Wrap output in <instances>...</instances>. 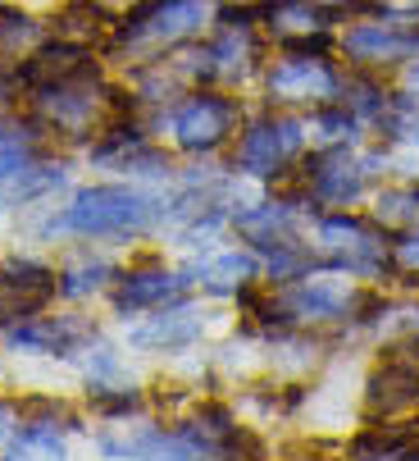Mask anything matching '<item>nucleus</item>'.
Returning <instances> with one entry per match:
<instances>
[{
    "mask_svg": "<svg viewBox=\"0 0 419 461\" xmlns=\"http://www.w3.org/2000/svg\"><path fill=\"white\" fill-rule=\"evenodd\" d=\"M156 220V202L142 187H123V183H101L78 192L64 206V215H55L46 229L55 233H83V238H110V233H137Z\"/></svg>",
    "mask_w": 419,
    "mask_h": 461,
    "instance_id": "obj_2",
    "label": "nucleus"
},
{
    "mask_svg": "<svg viewBox=\"0 0 419 461\" xmlns=\"http://www.w3.org/2000/svg\"><path fill=\"white\" fill-rule=\"evenodd\" d=\"M306 151V123L292 114H260L242 128V138L233 147V169L246 178H278L288 174Z\"/></svg>",
    "mask_w": 419,
    "mask_h": 461,
    "instance_id": "obj_5",
    "label": "nucleus"
},
{
    "mask_svg": "<svg viewBox=\"0 0 419 461\" xmlns=\"http://www.w3.org/2000/svg\"><path fill=\"white\" fill-rule=\"evenodd\" d=\"M83 74H96L92 69V50L78 46V41H55V46H41L23 59V78L32 87H55V83H68V78H83Z\"/></svg>",
    "mask_w": 419,
    "mask_h": 461,
    "instance_id": "obj_14",
    "label": "nucleus"
},
{
    "mask_svg": "<svg viewBox=\"0 0 419 461\" xmlns=\"http://www.w3.org/2000/svg\"><path fill=\"white\" fill-rule=\"evenodd\" d=\"M233 224L255 251H269L278 242L297 238V202H255V206L237 211Z\"/></svg>",
    "mask_w": 419,
    "mask_h": 461,
    "instance_id": "obj_17",
    "label": "nucleus"
},
{
    "mask_svg": "<svg viewBox=\"0 0 419 461\" xmlns=\"http://www.w3.org/2000/svg\"><path fill=\"white\" fill-rule=\"evenodd\" d=\"M342 55L356 69H392L419 55V19H374L342 32Z\"/></svg>",
    "mask_w": 419,
    "mask_h": 461,
    "instance_id": "obj_10",
    "label": "nucleus"
},
{
    "mask_svg": "<svg viewBox=\"0 0 419 461\" xmlns=\"http://www.w3.org/2000/svg\"><path fill=\"white\" fill-rule=\"evenodd\" d=\"M315 242L328 251V266L337 275H356V279H374L388 266V242L374 224L346 215V211H324L315 220Z\"/></svg>",
    "mask_w": 419,
    "mask_h": 461,
    "instance_id": "obj_6",
    "label": "nucleus"
},
{
    "mask_svg": "<svg viewBox=\"0 0 419 461\" xmlns=\"http://www.w3.org/2000/svg\"><path fill=\"white\" fill-rule=\"evenodd\" d=\"M419 407V370H410L401 357H383V366L370 375V384H365V411L370 416H383V420H392V416H406V411H415Z\"/></svg>",
    "mask_w": 419,
    "mask_h": 461,
    "instance_id": "obj_13",
    "label": "nucleus"
},
{
    "mask_svg": "<svg viewBox=\"0 0 419 461\" xmlns=\"http://www.w3.org/2000/svg\"><path fill=\"white\" fill-rule=\"evenodd\" d=\"M87 334L83 324L74 320H41V315H28L23 324L10 329V348H23V352H46V357H68L78 352L74 343Z\"/></svg>",
    "mask_w": 419,
    "mask_h": 461,
    "instance_id": "obj_18",
    "label": "nucleus"
},
{
    "mask_svg": "<svg viewBox=\"0 0 419 461\" xmlns=\"http://www.w3.org/2000/svg\"><path fill=\"white\" fill-rule=\"evenodd\" d=\"M0 96H5V78H0Z\"/></svg>",
    "mask_w": 419,
    "mask_h": 461,
    "instance_id": "obj_28",
    "label": "nucleus"
},
{
    "mask_svg": "<svg viewBox=\"0 0 419 461\" xmlns=\"http://www.w3.org/2000/svg\"><path fill=\"white\" fill-rule=\"evenodd\" d=\"M388 260L401 275H419V229L397 233V242H388Z\"/></svg>",
    "mask_w": 419,
    "mask_h": 461,
    "instance_id": "obj_25",
    "label": "nucleus"
},
{
    "mask_svg": "<svg viewBox=\"0 0 419 461\" xmlns=\"http://www.w3.org/2000/svg\"><path fill=\"white\" fill-rule=\"evenodd\" d=\"M365 306V297L342 284V279H288V284H273V297L260 306L264 320L273 324H288V329H310V324H337V320H352Z\"/></svg>",
    "mask_w": 419,
    "mask_h": 461,
    "instance_id": "obj_3",
    "label": "nucleus"
},
{
    "mask_svg": "<svg viewBox=\"0 0 419 461\" xmlns=\"http://www.w3.org/2000/svg\"><path fill=\"white\" fill-rule=\"evenodd\" d=\"M260 23H264V32L283 50L328 55L333 10L315 5V0H264V5H260Z\"/></svg>",
    "mask_w": 419,
    "mask_h": 461,
    "instance_id": "obj_11",
    "label": "nucleus"
},
{
    "mask_svg": "<svg viewBox=\"0 0 419 461\" xmlns=\"http://www.w3.org/2000/svg\"><path fill=\"white\" fill-rule=\"evenodd\" d=\"M28 165H32V147L19 133H0V183L19 178Z\"/></svg>",
    "mask_w": 419,
    "mask_h": 461,
    "instance_id": "obj_24",
    "label": "nucleus"
},
{
    "mask_svg": "<svg viewBox=\"0 0 419 461\" xmlns=\"http://www.w3.org/2000/svg\"><path fill=\"white\" fill-rule=\"evenodd\" d=\"M374 229L379 233H410L419 229V183H397L374 196Z\"/></svg>",
    "mask_w": 419,
    "mask_h": 461,
    "instance_id": "obj_20",
    "label": "nucleus"
},
{
    "mask_svg": "<svg viewBox=\"0 0 419 461\" xmlns=\"http://www.w3.org/2000/svg\"><path fill=\"white\" fill-rule=\"evenodd\" d=\"M0 461H68L64 438L50 425H28L23 434H14L0 452Z\"/></svg>",
    "mask_w": 419,
    "mask_h": 461,
    "instance_id": "obj_21",
    "label": "nucleus"
},
{
    "mask_svg": "<svg viewBox=\"0 0 419 461\" xmlns=\"http://www.w3.org/2000/svg\"><path fill=\"white\" fill-rule=\"evenodd\" d=\"M255 275H260V256H255V251H237V247L210 256V260H201V266H196V279H201L210 293H219V297L246 293V288L255 284Z\"/></svg>",
    "mask_w": 419,
    "mask_h": 461,
    "instance_id": "obj_19",
    "label": "nucleus"
},
{
    "mask_svg": "<svg viewBox=\"0 0 419 461\" xmlns=\"http://www.w3.org/2000/svg\"><path fill=\"white\" fill-rule=\"evenodd\" d=\"M32 50H41V23L14 10H0V59H28Z\"/></svg>",
    "mask_w": 419,
    "mask_h": 461,
    "instance_id": "obj_23",
    "label": "nucleus"
},
{
    "mask_svg": "<svg viewBox=\"0 0 419 461\" xmlns=\"http://www.w3.org/2000/svg\"><path fill=\"white\" fill-rule=\"evenodd\" d=\"M105 279H110V266L101 256H78V260H64V270L55 275V293L87 297V293H101Z\"/></svg>",
    "mask_w": 419,
    "mask_h": 461,
    "instance_id": "obj_22",
    "label": "nucleus"
},
{
    "mask_svg": "<svg viewBox=\"0 0 419 461\" xmlns=\"http://www.w3.org/2000/svg\"><path fill=\"white\" fill-rule=\"evenodd\" d=\"M242 123V110L233 96H219V92H192L187 101L174 105L169 114V133L178 142V151L187 156H210V151H219L228 138H233V128Z\"/></svg>",
    "mask_w": 419,
    "mask_h": 461,
    "instance_id": "obj_8",
    "label": "nucleus"
},
{
    "mask_svg": "<svg viewBox=\"0 0 419 461\" xmlns=\"http://www.w3.org/2000/svg\"><path fill=\"white\" fill-rule=\"evenodd\" d=\"M128 339H132V348H142V352H178V348H192L201 339V315L192 306H174V311L160 306V315H151L147 324H137Z\"/></svg>",
    "mask_w": 419,
    "mask_h": 461,
    "instance_id": "obj_15",
    "label": "nucleus"
},
{
    "mask_svg": "<svg viewBox=\"0 0 419 461\" xmlns=\"http://www.w3.org/2000/svg\"><path fill=\"white\" fill-rule=\"evenodd\" d=\"M415 443H419V425H415Z\"/></svg>",
    "mask_w": 419,
    "mask_h": 461,
    "instance_id": "obj_29",
    "label": "nucleus"
},
{
    "mask_svg": "<svg viewBox=\"0 0 419 461\" xmlns=\"http://www.w3.org/2000/svg\"><path fill=\"white\" fill-rule=\"evenodd\" d=\"M260 59V32L251 23V14H228L224 28L201 46V64H205V78H228L242 83Z\"/></svg>",
    "mask_w": 419,
    "mask_h": 461,
    "instance_id": "obj_12",
    "label": "nucleus"
},
{
    "mask_svg": "<svg viewBox=\"0 0 419 461\" xmlns=\"http://www.w3.org/2000/svg\"><path fill=\"white\" fill-rule=\"evenodd\" d=\"M32 119L46 133L83 142V138H101L114 123H123V101L105 83H96V74H83V78H68L55 87H37Z\"/></svg>",
    "mask_w": 419,
    "mask_h": 461,
    "instance_id": "obj_1",
    "label": "nucleus"
},
{
    "mask_svg": "<svg viewBox=\"0 0 419 461\" xmlns=\"http://www.w3.org/2000/svg\"><path fill=\"white\" fill-rule=\"evenodd\" d=\"M83 5H92L105 23H128L132 14H142L151 0H83Z\"/></svg>",
    "mask_w": 419,
    "mask_h": 461,
    "instance_id": "obj_26",
    "label": "nucleus"
},
{
    "mask_svg": "<svg viewBox=\"0 0 419 461\" xmlns=\"http://www.w3.org/2000/svg\"><path fill=\"white\" fill-rule=\"evenodd\" d=\"M264 92L269 105H328L342 96V74L328 55H310V50H283V59L269 64L264 74Z\"/></svg>",
    "mask_w": 419,
    "mask_h": 461,
    "instance_id": "obj_7",
    "label": "nucleus"
},
{
    "mask_svg": "<svg viewBox=\"0 0 419 461\" xmlns=\"http://www.w3.org/2000/svg\"><path fill=\"white\" fill-rule=\"evenodd\" d=\"M370 165L365 156H352L346 147H324L315 151L301 169V183H306V196L324 211H346L352 202H361L365 192V178H370Z\"/></svg>",
    "mask_w": 419,
    "mask_h": 461,
    "instance_id": "obj_9",
    "label": "nucleus"
},
{
    "mask_svg": "<svg viewBox=\"0 0 419 461\" xmlns=\"http://www.w3.org/2000/svg\"><path fill=\"white\" fill-rule=\"evenodd\" d=\"M401 96L419 105V55H415V59H406V74H401Z\"/></svg>",
    "mask_w": 419,
    "mask_h": 461,
    "instance_id": "obj_27",
    "label": "nucleus"
},
{
    "mask_svg": "<svg viewBox=\"0 0 419 461\" xmlns=\"http://www.w3.org/2000/svg\"><path fill=\"white\" fill-rule=\"evenodd\" d=\"M187 288L183 275H169V270H128L114 288V306L119 311H160L169 302H178Z\"/></svg>",
    "mask_w": 419,
    "mask_h": 461,
    "instance_id": "obj_16",
    "label": "nucleus"
},
{
    "mask_svg": "<svg viewBox=\"0 0 419 461\" xmlns=\"http://www.w3.org/2000/svg\"><path fill=\"white\" fill-rule=\"evenodd\" d=\"M210 19H215V0H151L142 14H132L119 28V46L142 59H156L160 50H174L187 37H196Z\"/></svg>",
    "mask_w": 419,
    "mask_h": 461,
    "instance_id": "obj_4",
    "label": "nucleus"
}]
</instances>
